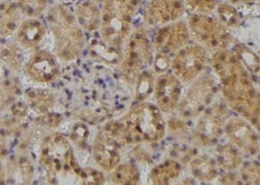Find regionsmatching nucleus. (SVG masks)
<instances>
[{"label": "nucleus", "instance_id": "1", "mask_svg": "<svg viewBox=\"0 0 260 185\" xmlns=\"http://www.w3.org/2000/svg\"><path fill=\"white\" fill-rule=\"evenodd\" d=\"M212 67L219 79L221 92L232 110L259 131V96L251 73L240 63L234 51H215Z\"/></svg>", "mask_w": 260, "mask_h": 185}, {"label": "nucleus", "instance_id": "2", "mask_svg": "<svg viewBox=\"0 0 260 185\" xmlns=\"http://www.w3.org/2000/svg\"><path fill=\"white\" fill-rule=\"evenodd\" d=\"M114 128L120 144L154 143L164 138L166 122L156 105L143 101L130 108L122 119L114 122Z\"/></svg>", "mask_w": 260, "mask_h": 185}, {"label": "nucleus", "instance_id": "3", "mask_svg": "<svg viewBox=\"0 0 260 185\" xmlns=\"http://www.w3.org/2000/svg\"><path fill=\"white\" fill-rule=\"evenodd\" d=\"M47 21L55 39L56 56L65 62L80 57L85 38L75 16L64 6H55L48 12Z\"/></svg>", "mask_w": 260, "mask_h": 185}, {"label": "nucleus", "instance_id": "4", "mask_svg": "<svg viewBox=\"0 0 260 185\" xmlns=\"http://www.w3.org/2000/svg\"><path fill=\"white\" fill-rule=\"evenodd\" d=\"M138 5L136 0H104L99 28L102 43L121 51L132 32V20Z\"/></svg>", "mask_w": 260, "mask_h": 185}, {"label": "nucleus", "instance_id": "5", "mask_svg": "<svg viewBox=\"0 0 260 185\" xmlns=\"http://www.w3.org/2000/svg\"><path fill=\"white\" fill-rule=\"evenodd\" d=\"M41 164L47 172L50 183H59V181L74 171H77L73 150L68 140L58 133H54L45 138L42 145Z\"/></svg>", "mask_w": 260, "mask_h": 185}, {"label": "nucleus", "instance_id": "6", "mask_svg": "<svg viewBox=\"0 0 260 185\" xmlns=\"http://www.w3.org/2000/svg\"><path fill=\"white\" fill-rule=\"evenodd\" d=\"M190 36L205 49L218 51L230 47L234 43L228 28L212 13H192L186 21Z\"/></svg>", "mask_w": 260, "mask_h": 185}, {"label": "nucleus", "instance_id": "7", "mask_svg": "<svg viewBox=\"0 0 260 185\" xmlns=\"http://www.w3.org/2000/svg\"><path fill=\"white\" fill-rule=\"evenodd\" d=\"M153 58V45L143 29L131 32L121 49V66L122 78L134 84L137 76L146 69Z\"/></svg>", "mask_w": 260, "mask_h": 185}, {"label": "nucleus", "instance_id": "8", "mask_svg": "<svg viewBox=\"0 0 260 185\" xmlns=\"http://www.w3.org/2000/svg\"><path fill=\"white\" fill-rule=\"evenodd\" d=\"M207 61V49L198 43H188L175 52L170 68L181 84H190L204 72Z\"/></svg>", "mask_w": 260, "mask_h": 185}, {"label": "nucleus", "instance_id": "9", "mask_svg": "<svg viewBox=\"0 0 260 185\" xmlns=\"http://www.w3.org/2000/svg\"><path fill=\"white\" fill-rule=\"evenodd\" d=\"M180 98L177 109L184 118L197 116L208 106L217 92L214 78L210 75H201Z\"/></svg>", "mask_w": 260, "mask_h": 185}, {"label": "nucleus", "instance_id": "10", "mask_svg": "<svg viewBox=\"0 0 260 185\" xmlns=\"http://www.w3.org/2000/svg\"><path fill=\"white\" fill-rule=\"evenodd\" d=\"M200 115L194 128L195 137L205 146L211 145L224 133L229 112L224 105L215 104L206 108Z\"/></svg>", "mask_w": 260, "mask_h": 185}, {"label": "nucleus", "instance_id": "11", "mask_svg": "<svg viewBox=\"0 0 260 185\" xmlns=\"http://www.w3.org/2000/svg\"><path fill=\"white\" fill-rule=\"evenodd\" d=\"M231 143L247 155L255 156L259 152V138L256 129L243 117L228 118L224 128Z\"/></svg>", "mask_w": 260, "mask_h": 185}, {"label": "nucleus", "instance_id": "12", "mask_svg": "<svg viewBox=\"0 0 260 185\" xmlns=\"http://www.w3.org/2000/svg\"><path fill=\"white\" fill-rule=\"evenodd\" d=\"M190 33L186 22L177 20L159 27L154 39L155 53H175L189 43Z\"/></svg>", "mask_w": 260, "mask_h": 185}, {"label": "nucleus", "instance_id": "13", "mask_svg": "<svg viewBox=\"0 0 260 185\" xmlns=\"http://www.w3.org/2000/svg\"><path fill=\"white\" fill-rule=\"evenodd\" d=\"M186 9L184 0H148L143 9V18L150 26H163L180 20Z\"/></svg>", "mask_w": 260, "mask_h": 185}, {"label": "nucleus", "instance_id": "14", "mask_svg": "<svg viewBox=\"0 0 260 185\" xmlns=\"http://www.w3.org/2000/svg\"><path fill=\"white\" fill-rule=\"evenodd\" d=\"M153 94L155 105L160 111L170 113L177 109L183 94V86L173 73L164 72L155 77Z\"/></svg>", "mask_w": 260, "mask_h": 185}, {"label": "nucleus", "instance_id": "15", "mask_svg": "<svg viewBox=\"0 0 260 185\" xmlns=\"http://www.w3.org/2000/svg\"><path fill=\"white\" fill-rule=\"evenodd\" d=\"M92 155L95 163L106 171L114 170L121 162L120 143L106 126L94 141Z\"/></svg>", "mask_w": 260, "mask_h": 185}, {"label": "nucleus", "instance_id": "16", "mask_svg": "<svg viewBox=\"0 0 260 185\" xmlns=\"http://www.w3.org/2000/svg\"><path fill=\"white\" fill-rule=\"evenodd\" d=\"M26 72L36 82L49 83L58 74L59 66L50 52L41 51L34 54L28 62Z\"/></svg>", "mask_w": 260, "mask_h": 185}, {"label": "nucleus", "instance_id": "17", "mask_svg": "<svg viewBox=\"0 0 260 185\" xmlns=\"http://www.w3.org/2000/svg\"><path fill=\"white\" fill-rule=\"evenodd\" d=\"M75 18L82 30L93 33L100 28L102 12L94 1L85 0L77 5Z\"/></svg>", "mask_w": 260, "mask_h": 185}, {"label": "nucleus", "instance_id": "18", "mask_svg": "<svg viewBox=\"0 0 260 185\" xmlns=\"http://www.w3.org/2000/svg\"><path fill=\"white\" fill-rule=\"evenodd\" d=\"M45 35V25L34 18L21 24L18 32V40L25 47H34L41 42Z\"/></svg>", "mask_w": 260, "mask_h": 185}, {"label": "nucleus", "instance_id": "19", "mask_svg": "<svg viewBox=\"0 0 260 185\" xmlns=\"http://www.w3.org/2000/svg\"><path fill=\"white\" fill-rule=\"evenodd\" d=\"M189 168L192 176L199 182H212L218 176L215 161L206 155L198 156L192 159Z\"/></svg>", "mask_w": 260, "mask_h": 185}, {"label": "nucleus", "instance_id": "20", "mask_svg": "<svg viewBox=\"0 0 260 185\" xmlns=\"http://www.w3.org/2000/svg\"><path fill=\"white\" fill-rule=\"evenodd\" d=\"M214 161L224 170H236L242 165V152L234 144H220L216 148Z\"/></svg>", "mask_w": 260, "mask_h": 185}, {"label": "nucleus", "instance_id": "21", "mask_svg": "<svg viewBox=\"0 0 260 185\" xmlns=\"http://www.w3.org/2000/svg\"><path fill=\"white\" fill-rule=\"evenodd\" d=\"M19 10L15 4H4L0 6V39L12 35L20 20Z\"/></svg>", "mask_w": 260, "mask_h": 185}, {"label": "nucleus", "instance_id": "22", "mask_svg": "<svg viewBox=\"0 0 260 185\" xmlns=\"http://www.w3.org/2000/svg\"><path fill=\"white\" fill-rule=\"evenodd\" d=\"M181 172V166L174 160H165L151 171V181L154 184H169L177 178Z\"/></svg>", "mask_w": 260, "mask_h": 185}, {"label": "nucleus", "instance_id": "23", "mask_svg": "<svg viewBox=\"0 0 260 185\" xmlns=\"http://www.w3.org/2000/svg\"><path fill=\"white\" fill-rule=\"evenodd\" d=\"M28 105L38 113H45L55 104V96L46 89H31L26 92Z\"/></svg>", "mask_w": 260, "mask_h": 185}, {"label": "nucleus", "instance_id": "24", "mask_svg": "<svg viewBox=\"0 0 260 185\" xmlns=\"http://www.w3.org/2000/svg\"><path fill=\"white\" fill-rule=\"evenodd\" d=\"M141 180V174L138 167L133 164H118L112 170L111 181L115 184L136 185Z\"/></svg>", "mask_w": 260, "mask_h": 185}, {"label": "nucleus", "instance_id": "25", "mask_svg": "<svg viewBox=\"0 0 260 185\" xmlns=\"http://www.w3.org/2000/svg\"><path fill=\"white\" fill-rule=\"evenodd\" d=\"M154 72L153 70H143L140 73L136 81V89H135V98L138 102L145 101L148 97L154 91Z\"/></svg>", "mask_w": 260, "mask_h": 185}, {"label": "nucleus", "instance_id": "26", "mask_svg": "<svg viewBox=\"0 0 260 185\" xmlns=\"http://www.w3.org/2000/svg\"><path fill=\"white\" fill-rule=\"evenodd\" d=\"M10 175L12 180L19 183H30L33 178V167L30 162L25 158H18L11 165Z\"/></svg>", "mask_w": 260, "mask_h": 185}, {"label": "nucleus", "instance_id": "27", "mask_svg": "<svg viewBox=\"0 0 260 185\" xmlns=\"http://www.w3.org/2000/svg\"><path fill=\"white\" fill-rule=\"evenodd\" d=\"M234 53L236 55L240 63L245 66L251 74L258 75L259 73V60L257 54L244 45H238L235 46Z\"/></svg>", "mask_w": 260, "mask_h": 185}, {"label": "nucleus", "instance_id": "28", "mask_svg": "<svg viewBox=\"0 0 260 185\" xmlns=\"http://www.w3.org/2000/svg\"><path fill=\"white\" fill-rule=\"evenodd\" d=\"M0 57L6 66L11 69L17 70L20 68L23 63V53L15 43L8 42L1 48Z\"/></svg>", "mask_w": 260, "mask_h": 185}, {"label": "nucleus", "instance_id": "29", "mask_svg": "<svg viewBox=\"0 0 260 185\" xmlns=\"http://www.w3.org/2000/svg\"><path fill=\"white\" fill-rule=\"evenodd\" d=\"M47 6L48 0H18L19 12L30 18H35L42 14Z\"/></svg>", "mask_w": 260, "mask_h": 185}, {"label": "nucleus", "instance_id": "30", "mask_svg": "<svg viewBox=\"0 0 260 185\" xmlns=\"http://www.w3.org/2000/svg\"><path fill=\"white\" fill-rule=\"evenodd\" d=\"M215 11L217 12V18L225 26L228 28L238 26L240 18L234 6L226 3L222 4L216 7Z\"/></svg>", "mask_w": 260, "mask_h": 185}, {"label": "nucleus", "instance_id": "31", "mask_svg": "<svg viewBox=\"0 0 260 185\" xmlns=\"http://www.w3.org/2000/svg\"><path fill=\"white\" fill-rule=\"evenodd\" d=\"M18 91V85L14 81L6 79L0 82V111L9 105Z\"/></svg>", "mask_w": 260, "mask_h": 185}, {"label": "nucleus", "instance_id": "32", "mask_svg": "<svg viewBox=\"0 0 260 185\" xmlns=\"http://www.w3.org/2000/svg\"><path fill=\"white\" fill-rule=\"evenodd\" d=\"M84 184H102L105 181L104 174L92 168H84L79 171Z\"/></svg>", "mask_w": 260, "mask_h": 185}, {"label": "nucleus", "instance_id": "33", "mask_svg": "<svg viewBox=\"0 0 260 185\" xmlns=\"http://www.w3.org/2000/svg\"><path fill=\"white\" fill-rule=\"evenodd\" d=\"M241 179L247 184H259V168L257 165L246 164L241 170Z\"/></svg>", "mask_w": 260, "mask_h": 185}, {"label": "nucleus", "instance_id": "34", "mask_svg": "<svg viewBox=\"0 0 260 185\" xmlns=\"http://www.w3.org/2000/svg\"><path fill=\"white\" fill-rule=\"evenodd\" d=\"M170 61L169 55L155 53L153 58V72L157 75L167 72L170 68Z\"/></svg>", "mask_w": 260, "mask_h": 185}, {"label": "nucleus", "instance_id": "35", "mask_svg": "<svg viewBox=\"0 0 260 185\" xmlns=\"http://www.w3.org/2000/svg\"><path fill=\"white\" fill-rule=\"evenodd\" d=\"M88 137V129L83 124H78L74 126L71 138L79 146H84Z\"/></svg>", "mask_w": 260, "mask_h": 185}, {"label": "nucleus", "instance_id": "36", "mask_svg": "<svg viewBox=\"0 0 260 185\" xmlns=\"http://www.w3.org/2000/svg\"><path fill=\"white\" fill-rule=\"evenodd\" d=\"M62 116H60L59 114L56 113L45 114L39 118V121L41 124L48 126V127H50V128L58 126L60 122H62Z\"/></svg>", "mask_w": 260, "mask_h": 185}, {"label": "nucleus", "instance_id": "37", "mask_svg": "<svg viewBox=\"0 0 260 185\" xmlns=\"http://www.w3.org/2000/svg\"><path fill=\"white\" fill-rule=\"evenodd\" d=\"M12 112L13 116H15L16 117L23 118V117L26 116L27 106L24 105V103L18 102V103H15L14 105H12Z\"/></svg>", "mask_w": 260, "mask_h": 185}, {"label": "nucleus", "instance_id": "38", "mask_svg": "<svg viewBox=\"0 0 260 185\" xmlns=\"http://www.w3.org/2000/svg\"><path fill=\"white\" fill-rule=\"evenodd\" d=\"M6 134L0 130V158H3L8 152Z\"/></svg>", "mask_w": 260, "mask_h": 185}, {"label": "nucleus", "instance_id": "39", "mask_svg": "<svg viewBox=\"0 0 260 185\" xmlns=\"http://www.w3.org/2000/svg\"><path fill=\"white\" fill-rule=\"evenodd\" d=\"M226 4L233 6H251L258 0H225Z\"/></svg>", "mask_w": 260, "mask_h": 185}, {"label": "nucleus", "instance_id": "40", "mask_svg": "<svg viewBox=\"0 0 260 185\" xmlns=\"http://www.w3.org/2000/svg\"><path fill=\"white\" fill-rule=\"evenodd\" d=\"M4 182V170L2 165L0 164V184H2Z\"/></svg>", "mask_w": 260, "mask_h": 185}, {"label": "nucleus", "instance_id": "41", "mask_svg": "<svg viewBox=\"0 0 260 185\" xmlns=\"http://www.w3.org/2000/svg\"><path fill=\"white\" fill-rule=\"evenodd\" d=\"M136 1H137V2H138V3H140V2H141V1H143V0H136Z\"/></svg>", "mask_w": 260, "mask_h": 185}]
</instances>
